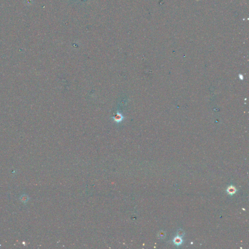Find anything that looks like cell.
<instances>
[{
  "label": "cell",
  "instance_id": "obj_1",
  "mask_svg": "<svg viewBox=\"0 0 249 249\" xmlns=\"http://www.w3.org/2000/svg\"><path fill=\"white\" fill-rule=\"evenodd\" d=\"M235 191L236 190L234 187H230L229 188V189L228 190V192H229V193L230 194H234Z\"/></svg>",
  "mask_w": 249,
  "mask_h": 249
},
{
  "label": "cell",
  "instance_id": "obj_2",
  "mask_svg": "<svg viewBox=\"0 0 249 249\" xmlns=\"http://www.w3.org/2000/svg\"><path fill=\"white\" fill-rule=\"evenodd\" d=\"M180 242H181V240H180V239H179V238H177V239H176V240H175V243H176V244H179Z\"/></svg>",
  "mask_w": 249,
  "mask_h": 249
}]
</instances>
